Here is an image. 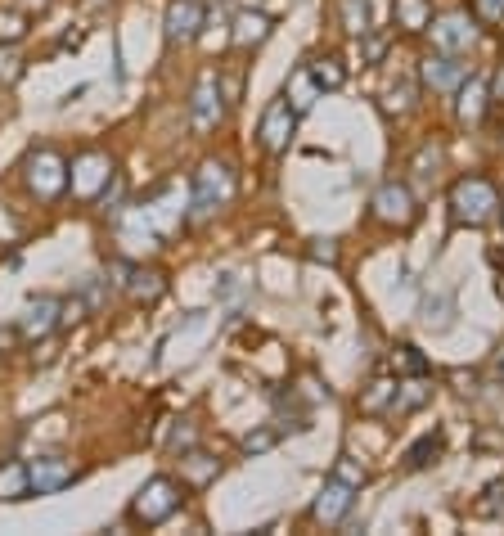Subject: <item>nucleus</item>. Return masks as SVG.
I'll use <instances>...</instances> for the list:
<instances>
[{
    "label": "nucleus",
    "instance_id": "7",
    "mask_svg": "<svg viewBox=\"0 0 504 536\" xmlns=\"http://www.w3.org/2000/svg\"><path fill=\"white\" fill-rule=\"evenodd\" d=\"M108 181H113V158L99 154V149H86V154L72 158L68 167V190L77 194V199H99V194L108 190Z\"/></svg>",
    "mask_w": 504,
    "mask_h": 536
},
{
    "label": "nucleus",
    "instance_id": "29",
    "mask_svg": "<svg viewBox=\"0 0 504 536\" xmlns=\"http://www.w3.org/2000/svg\"><path fill=\"white\" fill-rule=\"evenodd\" d=\"M333 478H338V482H347V487H365V482H369V469H365V464H360L356 460V455H338V460H333Z\"/></svg>",
    "mask_w": 504,
    "mask_h": 536
},
{
    "label": "nucleus",
    "instance_id": "35",
    "mask_svg": "<svg viewBox=\"0 0 504 536\" xmlns=\"http://www.w3.org/2000/svg\"><path fill=\"white\" fill-rule=\"evenodd\" d=\"M18 77H23V59H18L9 46H0V86H14Z\"/></svg>",
    "mask_w": 504,
    "mask_h": 536
},
{
    "label": "nucleus",
    "instance_id": "30",
    "mask_svg": "<svg viewBox=\"0 0 504 536\" xmlns=\"http://www.w3.org/2000/svg\"><path fill=\"white\" fill-rule=\"evenodd\" d=\"M27 19H32L27 10H5V14H0V46H14V41H23L27 37Z\"/></svg>",
    "mask_w": 504,
    "mask_h": 536
},
{
    "label": "nucleus",
    "instance_id": "14",
    "mask_svg": "<svg viewBox=\"0 0 504 536\" xmlns=\"http://www.w3.org/2000/svg\"><path fill=\"white\" fill-rule=\"evenodd\" d=\"M351 505H356V487H347V482L329 478V482L320 487V496H315L311 518H315V523H324V527H333V523H342V518H347Z\"/></svg>",
    "mask_w": 504,
    "mask_h": 536
},
{
    "label": "nucleus",
    "instance_id": "21",
    "mask_svg": "<svg viewBox=\"0 0 504 536\" xmlns=\"http://www.w3.org/2000/svg\"><path fill=\"white\" fill-rule=\"evenodd\" d=\"M32 496V482H27V464L23 460H5L0 464V500L14 505V500Z\"/></svg>",
    "mask_w": 504,
    "mask_h": 536
},
{
    "label": "nucleus",
    "instance_id": "17",
    "mask_svg": "<svg viewBox=\"0 0 504 536\" xmlns=\"http://www.w3.org/2000/svg\"><path fill=\"white\" fill-rule=\"evenodd\" d=\"M216 478H221V460H216V455L194 451V446L180 455V482H185V487L203 491V487H212Z\"/></svg>",
    "mask_w": 504,
    "mask_h": 536
},
{
    "label": "nucleus",
    "instance_id": "42",
    "mask_svg": "<svg viewBox=\"0 0 504 536\" xmlns=\"http://www.w3.org/2000/svg\"><path fill=\"white\" fill-rule=\"evenodd\" d=\"M18 10H27V14H45V10H50V0H18Z\"/></svg>",
    "mask_w": 504,
    "mask_h": 536
},
{
    "label": "nucleus",
    "instance_id": "18",
    "mask_svg": "<svg viewBox=\"0 0 504 536\" xmlns=\"http://www.w3.org/2000/svg\"><path fill=\"white\" fill-rule=\"evenodd\" d=\"M432 397V379L428 374H410V379H401V374H396V397H392V410H387V415H414V410L423 406V401Z\"/></svg>",
    "mask_w": 504,
    "mask_h": 536
},
{
    "label": "nucleus",
    "instance_id": "10",
    "mask_svg": "<svg viewBox=\"0 0 504 536\" xmlns=\"http://www.w3.org/2000/svg\"><path fill=\"white\" fill-rule=\"evenodd\" d=\"M77 469H72L68 455H36L27 460V482H32V496H54V491L72 487Z\"/></svg>",
    "mask_w": 504,
    "mask_h": 536
},
{
    "label": "nucleus",
    "instance_id": "13",
    "mask_svg": "<svg viewBox=\"0 0 504 536\" xmlns=\"http://www.w3.org/2000/svg\"><path fill=\"white\" fill-rule=\"evenodd\" d=\"M473 73V68L464 64L459 55H428V59H419V82L428 86V91H437V95H455V86L464 82V77Z\"/></svg>",
    "mask_w": 504,
    "mask_h": 536
},
{
    "label": "nucleus",
    "instance_id": "1",
    "mask_svg": "<svg viewBox=\"0 0 504 536\" xmlns=\"http://www.w3.org/2000/svg\"><path fill=\"white\" fill-rule=\"evenodd\" d=\"M500 185L482 172H464L455 185H450V221L468 230H482L500 217Z\"/></svg>",
    "mask_w": 504,
    "mask_h": 536
},
{
    "label": "nucleus",
    "instance_id": "12",
    "mask_svg": "<svg viewBox=\"0 0 504 536\" xmlns=\"http://www.w3.org/2000/svg\"><path fill=\"white\" fill-rule=\"evenodd\" d=\"M203 0H171L167 5V23H162V37H167V46H189V41L203 32Z\"/></svg>",
    "mask_w": 504,
    "mask_h": 536
},
{
    "label": "nucleus",
    "instance_id": "45",
    "mask_svg": "<svg viewBox=\"0 0 504 536\" xmlns=\"http://www.w3.org/2000/svg\"><path fill=\"white\" fill-rule=\"evenodd\" d=\"M86 5H90V10H99V5H108V0H86Z\"/></svg>",
    "mask_w": 504,
    "mask_h": 536
},
{
    "label": "nucleus",
    "instance_id": "46",
    "mask_svg": "<svg viewBox=\"0 0 504 536\" xmlns=\"http://www.w3.org/2000/svg\"><path fill=\"white\" fill-rule=\"evenodd\" d=\"M500 217H504V208H500Z\"/></svg>",
    "mask_w": 504,
    "mask_h": 536
},
{
    "label": "nucleus",
    "instance_id": "2",
    "mask_svg": "<svg viewBox=\"0 0 504 536\" xmlns=\"http://www.w3.org/2000/svg\"><path fill=\"white\" fill-rule=\"evenodd\" d=\"M185 505V482L167 478V473H158V478H149L140 491H135V500L126 505V523L135 527H158L167 523L176 509Z\"/></svg>",
    "mask_w": 504,
    "mask_h": 536
},
{
    "label": "nucleus",
    "instance_id": "27",
    "mask_svg": "<svg viewBox=\"0 0 504 536\" xmlns=\"http://www.w3.org/2000/svg\"><path fill=\"white\" fill-rule=\"evenodd\" d=\"M441 446H446V437H441V433H423L419 442H414L410 451H405V469H410V473L428 469V464L441 455Z\"/></svg>",
    "mask_w": 504,
    "mask_h": 536
},
{
    "label": "nucleus",
    "instance_id": "37",
    "mask_svg": "<svg viewBox=\"0 0 504 536\" xmlns=\"http://www.w3.org/2000/svg\"><path fill=\"white\" fill-rule=\"evenodd\" d=\"M306 257H311V262H338V244H333V239H311V244H306Z\"/></svg>",
    "mask_w": 504,
    "mask_h": 536
},
{
    "label": "nucleus",
    "instance_id": "3",
    "mask_svg": "<svg viewBox=\"0 0 504 536\" xmlns=\"http://www.w3.org/2000/svg\"><path fill=\"white\" fill-rule=\"evenodd\" d=\"M423 37H428L432 50H441V55H468V50L482 41V23L473 19V10H446V14H432Z\"/></svg>",
    "mask_w": 504,
    "mask_h": 536
},
{
    "label": "nucleus",
    "instance_id": "34",
    "mask_svg": "<svg viewBox=\"0 0 504 536\" xmlns=\"http://www.w3.org/2000/svg\"><path fill=\"white\" fill-rule=\"evenodd\" d=\"M275 442H279V428H257V433L243 437V455H261V451H270Z\"/></svg>",
    "mask_w": 504,
    "mask_h": 536
},
{
    "label": "nucleus",
    "instance_id": "36",
    "mask_svg": "<svg viewBox=\"0 0 504 536\" xmlns=\"http://www.w3.org/2000/svg\"><path fill=\"white\" fill-rule=\"evenodd\" d=\"M86 298H68V302H63V307H59V329H72V325H81V316H86Z\"/></svg>",
    "mask_w": 504,
    "mask_h": 536
},
{
    "label": "nucleus",
    "instance_id": "16",
    "mask_svg": "<svg viewBox=\"0 0 504 536\" xmlns=\"http://www.w3.org/2000/svg\"><path fill=\"white\" fill-rule=\"evenodd\" d=\"M59 298H32L23 311V320H18V334H23V343H32V338H45L50 329H59Z\"/></svg>",
    "mask_w": 504,
    "mask_h": 536
},
{
    "label": "nucleus",
    "instance_id": "32",
    "mask_svg": "<svg viewBox=\"0 0 504 536\" xmlns=\"http://www.w3.org/2000/svg\"><path fill=\"white\" fill-rule=\"evenodd\" d=\"M387 46H392V37H387V32H374V28H369L365 37H360V50H365V64H383Z\"/></svg>",
    "mask_w": 504,
    "mask_h": 536
},
{
    "label": "nucleus",
    "instance_id": "15",
    "mask_svg": "<svg viewBox=\"0 0 504 536\" xmlns=\"http://www.w3.org/2000/svg\"><path fill=\"white\" fill-rule=\"evenodd\" d=\"M270 32H275V19H270L266 10H239L230 23V41L234 50H257L270 41Z\"/></svg>",
    "mask_w": 504,
    "mask_h": 536
},
{
    "label": "nucleus",
    "instance_id": "28",
    "mask_svg": "<svg viewBox=\"0 0 504 536\" xmlns=\"http://www.w3.org/2000/svg\"><path fill=\"white\" fill-rule=\"evenodd\" d=\"M284 95H288V104H293V109H297V118H302V113L315 104V95H320V86H315V82H311V73H306V68H302V73H293V86H288Z\"/></svg>",
    "mask_w": 504,
    "mask_h": 536
},
{
    "label": "nucleus",
    "instance_id": "43",
    "mask_svg": "<svg viewBox=\"0 0 504 536\" xmlns=\"http://www.w3.org/2000/svg\"><path fill=\"white\" fill-rule=\"evenodd\" d=\"M450 379L459 383V392H473V388H477V379H473V374H464V370H455V374H450Z\"/></svg>",
    "mask_w": 504,
    "mask_h": 536
},
{
    "label": "nucleus",
    "instance_id": "19",
    "mask_svg": "<svg viewBox=\"0 0 504 536\" xmlns=\"http://www.w3.org/2000/svg\"><path fill=\"white\" fill-rule=\"evenodd\" d=\"M392 23L401 37H423L432 23V0H392Z\"/></svg>",
    "mask_w": 504,
    "mask_h": 536
},
{
    "label": "nucleus",
    "instance_id": "31",
    "mask_svg": "<svg viewBox=\"0 0 504 536\" xmlns=\"http://www.w3.org/2000/svg\"><path fill=\"white\" fill-rule=\"evenodd\" d=\"M392 370L396 374H428V361H423L414 347H396V352H392Z\"/></svg>",
    "mask_w": 504,
    "mask_h": 536
},
{
    "label": "nucleus",
    "instance_id": "38",
    "mask_svg": "<svg viewBox=\"0 0 504 536\" xmlns=\"http://www.w3.org/2000/svg\"><path fill=\"white\" fill-rule=\"evenodd\" d=\"M189 446H194V424H189V419H180L176 433H171V451H189Z\"/></svg>",
    "mask_w": 504,
    "mask_h": 536
},
{
    "label": "nucleus",
    "instance_id": "5",
    "mask_svg": "<svg viewBox=\"0 0 504 536\" xmlns=\"http://www.w3.org/2000/svg\"><path fill=\"white\" fill-rule=\"evenodd\" d=\"M234 199V172L230 163H221V158H207L203 167L194 172V217H212V212H221L225 203Z\"/></svg>",
    "mask_w": 504,
    "mask_h": 536
},
{
    "label": "nucleus",
    "instance_id": "8",
    "mask_svg": "<svg viewBox=\"0 0 504 536\" xmlns=\"http://www.w3.org/2000/svg\"><path fill=\"white\" fill-rule=\"evenodd\" d=\"M27 185H32V194L41 203H54L68 190V163H63L54 149H36V154L27 158Z\"/></svg>",
    "mask_w": 504,
    "mask_h": 536
},
{
    "label": "nucleus",
    "instance_id": "22",
    "mask_svg": "<svg viewBox=\"0 0 504 536\" xmlns=\"http://www.w3.org/2000/svg\"><path fill=\"white\" fill-rule=\"evenodd\" d=\"M414 104H419V82H414V77H401L396 86H387L383 91V113L387 118H405Z\"/></svg>",
    "mask_w": 504,
    "mask_h": 536
},
{
    "label": "nucleus",
    "instance_id": "33",
    "mask_svg": "<svg viewBox=\"0 0 504 536\" xmlns=\"http://www.w3.org/2000/svg\"><path fill=\"white\" fill-rule=\"evenodd\" d=\"M468 5H473V19L486 23V28L504 23V0H468Z\"/></svg>",
    "mask_w": 504,
    "mask_h": 536
},
{
    "label": "nucleus",
    "instance_id": "25",
    "mask_svg": "<svg viewBox=\"0 0 504 536\" xmlns=\"http://www.w3.org/2000/svg\"><path fill=\"white\" fill-rule=\"evenodd\" d=\"M441 163H446V149L437 145V140H428V145L419 149V154L410 158V172H414V181H423V185H432L441 176Z\"/></svg>",
    "mask_w": 504,
    "mask_h": 536
},
{
    "label": "nucleus",
    "instance_id": "9",
    "mask_svg": "<svg viewBox=\"0 0 504 536\" xmlns=\"http://www.w3.org/2000/svg\"><path fill=\"white\" fill-rule=\"evenodd\" d=\"M297 131V109L288 104V95H279V100H270V109L261 113V127H257V140L266 154H284L288 140H293Z\"/></svg>",
    "mask_w": 504,
    "mask_h": 536
},
{
    "label": "nucleus",
    "instance_id": "20",
    "mask_svg": "<svg viewBox=\"0 0 504 536\" xmlns=\"http://www.w3.org/2000/svg\"><path fill=\"white\" fill-rule=\"evenodd\" d=\"M122 289H126V298L131 302H158L162 293H167V280H162V271H144V266H131L126 271V280H122Z\"/></svg>",
    "mask_w": 504,
    "mask_h": 536
},
{
    "label": "nucleus",
    "instance_id": "41",
    "mask_svg": "<svg viewBox=\"0 0 504 536\" xmlns=\"http://www.w3.org/2000/svg\"><path fill=\"white\" fill-rule=\"evenodd\" d=\"M18 343H23V334H18V325L0 329V347H18Z\"/></svg>",
    "mask_w": 504,
    "mask_h": 536
},
{
    "label": "nucleus",
    "instance_id": "11",
    "mask_svg": "<svg viewBox=\"0 0 504 536\" xmlns=\"http://www.w3.org/2000/svg\"><path fill=\"white\" fill-rule=\"evenodd\" d=\"M486 109H491V91H486V77L468 73L464 82L455 86V122L468 131H477L486 122Z\"/></svg>",
    "mask_w": 504,
    "mask_h": 536
},
{
    "label": "nucleus",
    "instance_id": "44",
    "mask_svg": "<svg viewBox=\"0 0 504 536\" xmlns=\"http://www.w3.org/2000/svg\"><path fill=\"white\" fill-rule=\"evenodd\" d=\"M495 379H500V383H504V356H500V365H495Z\"/></svg>",
    "mask_w": 504,
    "mask_h": 536
},
{
    "label": "nucleus",
    "instance_id": "24",
    "mask_svg": "<svg viewBox=\"0 0 504 536\" xmlns=\"http://www.w3.org/2000/svg\"><path fill=\"white\" fill-rule=\"evenodd\" d=\"M306 73H311V82L320 86V91H338L342 82H347V68H342L338 55H320L306 64Z\"/></svg>",
    "mask_w": 504,
    "mask_h": 536
},
{
    "label": "nucleus",
    "instance_id": "4",
    "mask_svg": "<svg viewBox=\"0 0 504 536\" xmlns=\"http://www.w3.org/2000/svg\"><path fill=\"white\" fill-rule=\"evenodd\" d=\"M369 221H378V226H387V230H410L414 221H419V203H414L410 185L405 181L378 185L374 199H369Z\"/></svg>",
    "mask_w": 504,
    "mask_h": 536
},
{
    "label": "nucleus",
    "instance_id": "26",
    "mask_svg": "<svg viewBox=\"0 0 504 536\" xmlns=\"http://www.w3.org/2000/svg\"><path fill=\"white\" fill-rule=\"evenodd\" d=\"M338 23L347 37H365L369 32V0H338Z\"/></svg>",
    "mask_w": 504,
    "mask_h": 536
},
{
    "label": "nucleus",
    "instance_id": "6",
    "mask_svg": "<svg viewBox=\"0 0 504 536\" xmlns=\"http://www.w3.org/2000/svg\"><path fill=\"white\" fill-rule=\"evenodd\" d=\"M225 118V95H221V73L216 68H207L203 77H198L194 95H189V127L198 131V136H207V131H216Z\"/></svg>",
    "mask_w": 504,
    "mask_h": 536
},
{
    "label": "nucleus",
    "instance_id": "39",
    "mask_svg": "<svg viewBox=\"0 0 504 536\" xmlns=\"http://www.w3.org/2000/svg\"><path fill=\"white\" fill-rule=\"evenodd\" d=\"M500 500H504V482H491V487H486V500L477 505V514H495V509H500Z\"/></svg>",
    "mask_w": 504,
    "mask_h": 536
},
{
    "label": "nucleus",
    "instance_id": "40",
    "mask_svg": "<svg viewBox=\"0 0 504 536\" xmlns=\"http://www.w3.org/2000/svg\"><path fill=\"white\" fill-rule=\"evenodd\" d=\"M486 91H491V109H504V64L495 68V77L486 82Z\"/></svg>",
    "mask_w": 504,
    "mask_h": 536
},
{
    "label": "nucleus",
    "instance_id": "23",
    "mask_svg": "<svg viewBox=\"0 0 504 536\" xmlns=\"http://www.w3.org/2000/svg\"><path fill=\"white\" fill-rule=\"evenodd\" d=\"M392 397H396V379L378 374V379L360 392V415H387V410H392Z\"/></svg>",
    "mask_w": 504,
    "mask_h": 536
}]
</instances>
